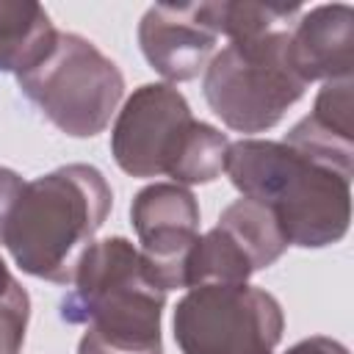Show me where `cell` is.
Returning <instances> with one entry per match:
<instances>
[{
    "instance_id": "7a4b0ae2",
    "label": "cell",
    "mask_w": 354,
    "mask_h": 354,
    "mask_svg": "<svg viewBox=\"0 0 354 354\" xmlns=\"http://www.w3.org/2000/svg\"><path fill=\"white\" fill-rule=\"evenodd\" d=\"M111 205V185L97 166L66 163L25 183L0 243L25 274L69 285Z\"/></svg>"
},
{
    "instance_id": "3957f363",
    "label": "cell",
    "mask_w": 354,
    "mask_h": 354,
    "mask_svg": "<svg viewBox=\"0 0 354 354\" xmlns=\"http://www.w3.org/2000/svg\"><path fill=\"white\" fill-rule=\"evenodd\" d=\"M166 293L147 277L138 246L127 238L94 241L61 299V318L122 354H163L160 315Z\"/></svg>"
},
{
    "instance_id": "7c38bea8",
    "label": "cell",
    "mask_w": 354,
    "mask_h": 354,
    "mask_svg": "<svg viewBox=\"0 0 354 354\" xmlns=\"http://www.w3.org/2000/svg\"><path fill=\"white\" fill-rule=\"evenodd\" d=\"M55 25L39 3L0 0V72L33 69L55 44Z\"/></svg>"
},
{
    "instance_id": "52a82bcc",
    "label": "cell",
    "mask_w": 354,
    "mask_h": 354,
    "mask_svg": "<svg viewBox=\"0 0 354 354\" xmlns=\"http://www.w3.org/2000/svg\"><path fill=\"white\" fill-rule=\"evenodd\" d=\"M194 124L188 100L171 83L138 86L119 111L111 130L116 166L130 177H160Z\"/></svg>"
},
{
    "instance_id": "ffe728a7",
    "label": "cell",
    "mask_w": 354,
    "mask_h": 354,
    "mask_svg": "<svg viewBox=\"0 0 354 354\" xmlns=\"http://www.w3.org/2000/svg\"><path fill=\"white\" fill-rule=\"evenodd\" d=\"M19 288V282H17V277L8 271V266L3 263V257H0V304L14 293Z\"/></svg>"
},
{
    "instance_id": "ba28073f",
    "label": "cell",
    "mask_w": 354,
    "mask_h": 354,
    "mask_svg": "<svg viewBox=\"0 0 354 354\" xmlns=\"http://www.w3.org/2000/svg\"><path fill=\"white\" fill-rule=\"evenodd\" d=\"M130 218L147 277L163 293L185 288L188 252L199 238L196 196L177 183H152L136 194Z\"/></svg>"
},
{
    "instance_id": "d6986e66",
    "label": "cell",
    "mask_w": 354,
    "mask_h": 354,
    "mask_svg": "<svg viewBox=\"0 0 354 354\" xmlns=\"http://www.w3.org/2000/svg\"><path fill=\"white\" fill-rule=\"evenodd\" d=\"M285 354H348V348L340 340H332V337H324V335H313V337H304L296 346H290Z\"/></svg>"
},
{
    "instance_id": "5bb4252c",
    "label": "cell",
    "mask_w": 354,
    "mask_h": 354,
    "mask_svg": "<svg viewBox=\"0 0 354 354\" xmlns=\"http://www.w3.org/2000/svg\"><path fill=\"white\" fill-rule=\"evenodd\" d=\"M205 8L216 36H227L230 41H243L274 30H293V22L301 17V6L296 3L288 6L252 0H213L205 3Z\"/></svg>"
},
{
    "instance_id": "9c48e42d",
    "label": "cell",
    "mask_w": 354,
    "mask_h": 354,
    "mask_svg": "<svg viewBox=\"0 0 354 354\" xmlns=\"http://www.w3.org/2000/svg\"><path fill=\"white\" fill-rule=\"evenodd\" d=\"M205 3H158L138 22V44L149 66L171 83L196 77L216 50Z\"/></svg>"
},
{
    "instance_id": "4fadbf2b",
    "label": "cell",
    "mask_w": 354,
    "mask_h": 354,
    "mask_svg": "<svg viewBox=\"0 0 354 354\" xmlns=\"http://www.w3.org/2000/svg\"><path fill=\"white\" fill-rule=\"evenodd\" d=\"M216 227H221L243 249V254L249 257L254 271L274 266L290 246L274 210L249 196H241L232 205H227L221 210Z\"/></svg>"
},
{
    "instance_id": "8992f818",
    "label": "cell",
    "mask_w": 354,
    "mask_h": 354,
    "mask_svg": "<svg viewBox=\"0 0 354 354\" xmlns=\"http://www.w3.org/2000/svg\"><path fill=\"white\" fill-rule=\"evenodd\" d=\"M285 315L257 285H199L174 307V340L183 354H274Z\"/></svg>"
},
{
    "instance_id": "ac0fdd59",
    "label": "cell",
    "mask_w": 354,
    "mask_h": 354,
    "mask_svg": "<svg viewBox=\"0 0 354 354\" xmlns=\"http://www.w3.org/2000/svg\"><path fill=\"white\" fill-rule=\"evenodd\" d=\"M22 188H25V180H22L14 169L0 166V238H3L6 221H8L11 210H14V205H17L19 194H22Z\"/></svg>"
},
{
    "instance_id": "277c9868",
    "label": "cell",
    "mask_w": 354,
    "mask_h": 354,
    "mask_svg": "<svg viewBox=\"0 0 354 354\" xmlns=\"http://www.w3.org/2000/svg\"><path fill=\"white\" fill-rule=\"evenodd\" d=\"M288 41L290 30L230 41L205 66V100L230 130L266 133L304 97L307 83L290 64Z\"/></svg>"
},
{
    "instance_id": "8fae6325",
    "label": "cell",
    "mask_w": 354,
    "mask_h": 354,
    "mask_svg": "<svg viewBox=\"0 0 354 354\" xmlns=\"http://www.w3.org/2000/svg\"><path fill=\"white\" fill-rule=\"evenodd\" d=\"M351 88H354L351 77L324 83L315 97L313 113L290 127V133L285 136V144L343 174H351V158H354Z\"/></svg>"
},
{
    "instance_id": "30bf717a",
    "label": "cell",
    "mask_w": 354,
    "mask_h": 354,
    "mask_svg": "<svg viewBox=\"0 0 354 354\" xmlns=\"http://www.w3.org/2000/svg\"><path fill=\"white\" fill-rule=\"evenodd\" d=\"M288 55L296 75L313 80H346L354 69V8L346 3L304 11L290 30Z\"/></svg>"
},
{
    "instance_id": "6da1fadb",
    "label": "cell",
    "mask_w": 354,
    "mask_h": 354,
    "mask_svg": "<svg viewBox=\"0 0 354 354\" xmlns=\"http://www.w3.org/2000/svg\"><path fill=\"white\" fill-rule=\"evenodd\" d=\"M230 183L241 196L268 205L288 238L301 249L343 241L351 221V174H343L285 141H230Z\"/></svg>"
},
{
    "instance_id": "9a60e30c",
    "label": "cell",
    "mask_w": 354,
    "mask_h": 354,
    "mask_svg": "<svg viewBox=\"0 0 354 354\" xmlns=\"http://www.w3.org/2000/svg\"><path fill=\"white\" fill-rule=\"evenodd\" d=\"M254 274L243 249L221 230L213 227L199 235L188 252L185 263V288L199 285H241Z\"/></svg>"
},
{
    "instance_id": "2e32d148",
    "label": "cell",
    "mask_w": 354,
    "mask_h": 354,
    "mask_svg": "<svg viewBox=\"0 0 354 354\" xmlns=\"http://www.w3.org/2000/svg\"><path fill=\"white\" fill-rule=\"evenodd\" d=\"M227 152H230V138L213 124L194 119V124L183 136V144L166 177H171L177 185L213 183L216 177H221L227 166Z\"/></svg>"
},
{
    "instance_id": "e0dca14e",
    "label": "cell",
    "mask_w": 354,
    "mask_h": 354,
    "mask_svg": "<svg viewBox=\"0 0 354 354\" xmlns=\"http://www.w3.org/2000/svg\"><path fill=\"white\" fill-rule=\"evenodd\" d=\"M30 318V296L19 285L0 304V354H19Z\"/></svg>"
},
{
    "instance_id": "44dd1931",
    "label": "cell",
    "mask_w": 354,
    "mask_h": 354,
    "mask_svg": "<svg viewBox=\"0 0 354 354\" xmlns=\"http://www.w3.org/2000/svg\"><path fill=\"white\" fill-rule=\"evenodd\" d=\"M77 354H122V351H113V348L97 343L91 335H83L80 343H77Z\"/></svg>"
},
{
    "instance_id": "5b68a950",
    "label": "cell",
    "mask_w": 354,
    "mask_h": 354,
    "mask_svg": "<svg viewBox=\"0 0 354 354\" xmlns=\"http://www.w3.org/2000/svg\"><path fill=\"white\" fill-rule=\"evenodd\" d=\"M17 86L61 133L75 138L102 133L124 97L119 66L77 33H58L44 61L17 75Z\"/></svg>"
}]
</instances>
